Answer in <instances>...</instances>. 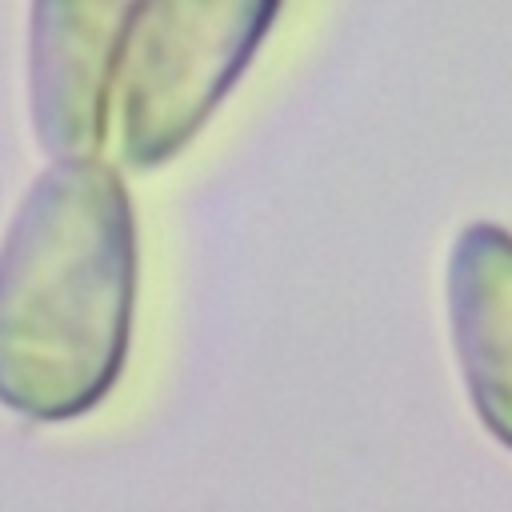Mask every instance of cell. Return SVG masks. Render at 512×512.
<instances>
[{
    "label": "cell",
    "instance_id": "cell-1",
    "mask_svg": "<svg viewBox=\"0 0 512 512\" xmlns=\"http://www.w3.org/2000/svg\"><path fill=\"white\" fill-rule=\"evenodd\" d=\"M136 220L100 156L56 160L0 244V404L36 424L92 412L124 372Z\"/></svg>",
    "mask_w": 512,
    "mask_h": 512
},
{
    "label": "cell",
    "instance_id": "cell-2",
    "mask_svg": "<svg viewBox=\"0 0 512 512\" xmlns=\"http://www.w3.org/2000/svg\"><path fill=\"white\" fill-rule=\"evenodd\" d=\"M284 0H144L116 68V152L152 172L176 160L244 76Z\"/></svg>",
    "mask_w": 512,
    "mask_h": 512
},
{
    "label": "cell",
    "instance_id": "cell-3",
    "mask_svg": "<svg viewBox=\"0 0 512 512\" xmlns=\"http://www.w3.org/2000/svg\"><path fill=\"white\" fill-rule=\"evenodd\" d=\"M144 0H32L28 116L48 156H96L116 68Z\"/></svg>",
    "mask_w": 512,
    "mask_h": 512
},
{
    "label": "cell",
    "instance_id": "cell-4",
    "mask_svg": "<svg viewBox=\"0 0 512 512\" xmlns=\"http://www.w3.org/2000/svg\"><path fill=\"white\" fill-rule=\"evenodd\" d=\"M448 308L472 404L512 448V236L504 228L472 224L456 236Z\"/></svg>",
    "mask_w": 512,
    "mask_h": 512
}]
</instances>
